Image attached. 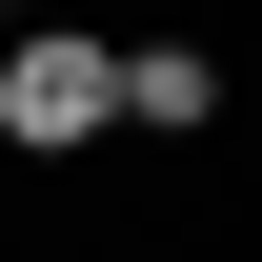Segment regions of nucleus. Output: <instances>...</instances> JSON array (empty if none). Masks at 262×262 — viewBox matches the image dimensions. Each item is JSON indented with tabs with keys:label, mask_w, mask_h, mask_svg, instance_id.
I'll return each mask as SVG.
<instances>
[{
	"label": "nucleus",
	"mask_w": 262,
	"mask_h": 262,
	"mask_svg": "<svg viewBox=\"0 0 262 262\" xmlns=\"http://www.w3.org/2000/svg\"><path fill=\"white\" fill-rule=\"evenodd\" d=\"M81 141H121V40L20 20L0 40V162H81Z\"/></svg>",
	"instance_id": "nucleus-1"
},
{
	"label": "nucleus",
	"mask_w": 262,
	"mask_h": 262,
	"mask_svg": "<svg viewBox=\"0 0 262 262\" xmlns=\"http://www.w3.org/2000/svg\"><path fill=\"white\" fill-rule=\"evenodd\" d=\"M20 20H61V0H0V40H20Z\"/></svg>",
	"instance_id": "nucleus-3"
},
{
	"label": "nucleus",
	"mask_w": 262,
	"mask_h": 262,
	"mask_svg": "<svg viewBox=\"0 0 262 262\" xmlns=\"http://www.w3.org/2000/svg\"><path fill=\"white\" fill-rule=\"evenodd\" d=\"M121 121L141 141H202L222 121V61H202V40H121Z\"/></svg>",
	"instance_id": "nucleus-2"
}]
</instances>
